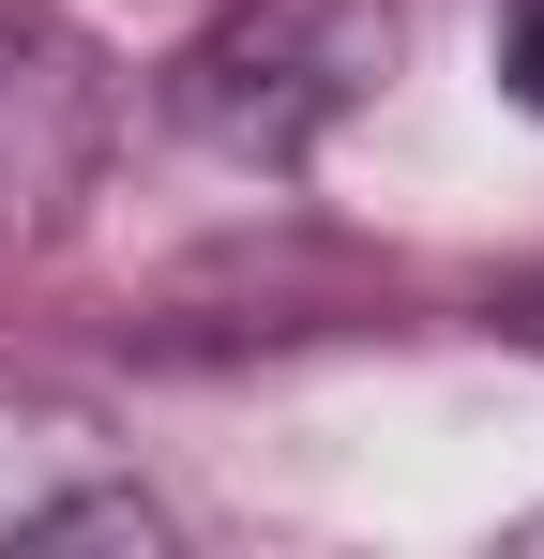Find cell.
Returning <instances> with one entry per match:
<instances>
[{"instance_id": "obj_4", "label": "cell", "mask_w": 544, "mask_h": 559, "mask_svg": "<svg viewBox=\"0 0 544 559\" xmlns=\"http://www.w3.org/2000/svg\"><path fill=\"white\" fill-rule=\"evenodd\" d=\"M499 92L544 121V0H499Z\"/></svg>"}, {"instance_id": "obj_2", "label": "cell", "mask_w": 544, "mask_h": 559, "mask_svg": "<svg viewBox=\"0 0 544 559\" xmlns=\"http://www.w3.org/2000/svg\"><path fill=\"white\" fill-rule=\"evenodd\" d=\"M0 545H167V499L61 408H0Z\"/></svg>"}, {"instance_id": "obj_3", "label": "cell", "mask_w": 544, "mask_h": 559, "mask_svg": "<svg viewBox=\"0 0 544 559\" xmlns=\"http://www.w3.org/2000/svg\"><path fill=\"white\" fill-rule=\"evenodd\" d=\"M91 167V61L0 15V227H46Z\"/></svg>"}, {"instance_id": "obj_1", "label": "cell", "mask_w": 544, "mask_h": 559, "mask_svg": "<svg viewBox=\"0 0 544 559\" xmlns=\"http://www.w3.org/2000/svg\"><path fill=\"white\" fill-rule=\"evenodd\" d=\"M409 46V0H227L197 46L167 61L181 136L243 152V167H303Z\"/></svg>"}, {"instance_id": "obj_6", "label": "cell", "mask_w": 544, "mask_h": 559, "mask_svg": "<svg viewBox=\"0 0 544 559\" xmlns=\"http://www.w3.org/2000/svg\"><path fill=\"white\" fill-rule=\"evenodd\" d=\"M515 559H544V514H515Z\"/></svg>"}, {"instance_id": "obj_5", "label": "cell", "mask_w": 544, "mask_h": 559, "mask_svg": "<svg viewBox=\"0 0 544 559\" xmlns=\"http://www.w3.org/2000/svg\"><path fill=\"white\" fill-rule=\"evenodd\" d=\"M499 333H515V348H544V273H515V287H499Z\"/></svg>"}]
</instances>
